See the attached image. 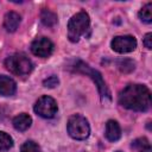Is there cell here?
<instances>
[{"label":"cell","mask_w":152,"mask_h":152,"mask_svg":"<svg viewBox=\"0 0 152 152\" xmlns=\"http://www.w3.org/2000/svg\"><path fill=\"white\" fill-rule=\"evenodd\" d=\"M139 18L146 24H151L152 23V2H147L139 11Z\"/></svg>","instance_id":"obj_15"},{"label":"cell","mask_w":152,"mask_h":152,"mask_svg":"<svg viewBox=\"0 0 152 152\" xmlns=\"http://www.w3.org/2000/svg\"><path fill=\"white\" fill-rule=\"evenodd\" d=\"M58 83H59V80L55 75H52V76H50V77H48L43 81V84L46 88H55L56 86H58Z\"/></svg>","instance_id":"obj_19"},{"label":"cell","mask_w":152,"mask_h":152,"mask_svg":"<svg viewBox=\"0 0 152 152\" xmlns=\"http://www.w3.org/2000/svg\"><path fill=\"white\" fill-rule=\"evenodd\" d=\"M110 45L118 53H128L135 50L137 39L133 36H116L113 38Z\"/></svg>","instance_id":"obj_7"},{"label":"cell","mask_w":152,"mask_h":152,"mask_svg":"<svg viewBox=\"0 0 152 152\" xmlns=\"http://www.w3.org/2000/svg\"><path fill=\"white\" fill-rule=\"evenodd\" d=\"M132 147L135 148L138 152H152L151 144H150V141L145 137L138 138V139L133 140L132 141Z\"/></svg>","instance_id":"obj_14"},{"label":"cell","mask_w":152,"mask_h":152,"mask_svg":"<svg viewBox=\"0 0 152 152\" xmlns=\"http://www.w3.org/2000/svg\"><path fill=\"white\" fill-rule=\"evenodd\" d=\"M116 65H118L119 70L122 71V72H131V71H133L134 68H135L134 62H133L132 59H129V58H125V59L118 61V62H116Z\"/></svg>","instance_id":"obj_16"},{"label":"cell","mask_w":152,"mask_h":152,"mask_svg":"<svg viewBox=\"0 0 152 152\" xmlns=\"http://www.w3.org/2000/svg\"><path fill=\"white\" fill-rule=\"evenodd\" d=\"M90 25V19L87 12L81 11L74 14L68 23V38L72 43H77L80 38L86 34Z\"/></svg>","instance_id":"obj_2"},{"label":"cell","mask_w":152,"mask_h":152,"mask_svg":"<svg viewBox=\"0 0 152 152\" xmlns=\"http://www.w3.org/2000/svg\"><path fill=\"white\" fill-rule=\"evenodd\" d=\"M104 135L109 141H116L121 137V128L120 125L115 120H108L106 124Z\"/></svg>","instance_id":"obj_10"},{"label":"cell","mask_w":152,"mask_h":152,"mask_svg":"<svg viewBox=\"0 0 152 152\" xmlns=\"http://www.w3.org/2000/svg\"><path fill=\"white\" fill-rule=\"evenodd\" d=\"M13 146V139L10 134L0 131V151H7Z\"/></svg>","instance_id":"obj_17"},{"label":"cell","mask_w":152,"mask_h":152,"mask_svg":"<svg viewBox=\"0 0 152 152\" xmlns=\"http://www.w3.org/2000/svg\"><path fill=\"white\" fill-rule=\"evenodd\" d=\"M12 124H13V127H14L17 131L24 132V131H26L27 128H30V126H31V124H32V119H31V116H30L28 114L21 113V114H19V115H17V116L13 118Z\"/></svg>","instance_id":"obj_12"},{"label":"cell","mask_w":152,"mask_h":152,"mask_svg":"<svg viewBox=\"0 0 152 152\" xmlns=\"http://www.w3.org/2000/svg\"><path fill=\"white\" fill-rule=\"evenodd\" d=\"M20 152H42L39 145L32 140H27L21 145Z\"/></svg>","instance_id":"obj_18"},{"label":"cell","mask_w":152,"mask_h":152,"mask_svg":"<svg viewBox=\"0 0 152 152\" xmlns=\"http://www.w3.org/2000/svg\"><path fill=\"white\" fill-rule=\"evenodd\" d=\"M57 109L58 107H57L56 101L51 96H48V95L40 96L33 106L34 113L44 119H52L57 114Z\"/></svg>","instance_id":"obj_6"},{"label":"cell","mask_w":152,"mask_h":152,"mask_svg":"<svg viewBox=\"0 0 152 152\" xmlns=\"http://www.w3.org/2000/svg\"><path fill=\"white\" fill-rule=\"evenodd\" d=\"M144 45L147 49H152V33H146L144 37Z\"/></svg>","instance_id":"obj_20"},{"label":"cell","mask_w":152,"mask_h":152,"mask_svg":"<svg viewBox=\"0 0 152 152\" xmlns=\"http://www.w3.org/2000/svg\"><path fill=\"white\" fill-rule=\"evenodd\" d=\"M116 152H122V151H116Z\"/></svg>","instance_id":"obj_21"},{"label":"cell","mask_w":152,"mask_h":152,"mask_svg":"<svg viewBox=\"0 0 152 152\" xmlns=\"http://www.w3.org/2000/svg\"><path fill=\"white\" fill-rule=\"evenodd\" d=\"M17 90V84L13 78L10 76L0 75V95L2 96H12Z\"/></svg>","instance_id":"obj_9"},{"label":"cell","mask_w":152,"mask_h":152,"mask_svg":"<svg viewBox=\"0 0 152 152\" xmlns=\"http://www.w3.org/2000/svg\"><path fill=\"white\" fill-rule=\"evenodd\" d=\"M66 131L69 135L76 140H84L90 134V127L87 119L80 114H74L69 118Z\"/></svg>","instance_id":"obj_4"},{"label":"cell","mask_w":152,"mask_h":152,"mask_svg":"<svg viewBox=\"0 0 152 152\" xmlns=\"http://www.w3.org/2000/svg\"><path fill=\"white\" fill-rule=\"evenodd\" d=\"M5 66L7 70H10V72L17 76H26L33 69L31 59L24 53H14L8 56L5 59Z\"/></svg>","instance_id":"obj_3"},{"label":"cell","mask_w":152,"mask_h":152,"mask_svg":"<svg viewBox=\"0 0 152 152\" xmlns=\"http://www.w3.org/2000/svg\"><path fill=\"white\" fill-rule=\"evenodd\" d=\"M53 51V43L46 37H38L31 43V52L34 56L46 58Z\"/></svg>","instance_id":"obj_8"},{"label":"cell","mask_w":152,"mask_h":152,"mask_svg":"<svg viewBox=\"0 0 152 152\" xmlns=\"http://www.w3.org/2000/svg\"><path fill=\"white\" fill-rule=\"evenodd\" d=\"M40 20H42V23L45 26L52 27V26H55L57 24L58 18H57V14L53 13L52 11H50V10H43L40 12Z\"/></svg>","instance_id":"obj_13"},{"label":"cell","mask_w":152,"mask_h":152,"mask_svg":"<svg viewBox=\"0 0 152 152\" xmlns=\"http://www.w3.org/2000/svg\"><path fill=\"white\" fill-rule=\"evenodd\" d=\"M119 103L129 110L146 112L151 107V91L144 84H128L120 91Z\"/></svg>","instance_id":"obj_1"},{"label":"cell","mask_w":152,"mask_h":152,"mask_svg":"<svg viewBox=\"0 0 152 152\" xmlns=\"http://www.w3.org/2000/svg\"><path fill=\"white\" fill-rule=\"evenodd\" d=\"M71 68H72L75 71H77V72H82V74H86V75H88L89 77H91V80H93V81L95 82V84L97 86V89H99V91H100V95H101L102 97H108V99H110V94H109V91H108V88H107V86H106V83H104V81H103V78H102V76H101V74H100L97 70L91 69L88 64H86V63L82 62V61H75V62L72 63Z\"/></svg>","instance_id":"obj_5"},{"label":"cell","mask_w":152,"mask_h":152,"mask_svg":"<svg viewBox=\"0 0 152 152\" xmlns=\"http://www.w3.org/2000/svg\"><path fill=\"white\" fill-rule=\"evenodd\" d=\"M21 21V17L17 12H8L4 17V27L7 32H14L19 27Z\"/></svg>","instance_id":"obj_11"}]
</instances>
